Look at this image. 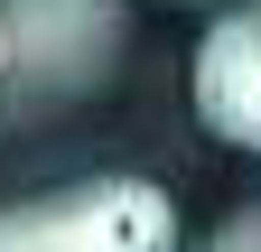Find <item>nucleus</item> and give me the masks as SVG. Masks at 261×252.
Wrapping results in <instances>:
<instances>
[{"mask_svg": "<svg viewBox=\"0 0 261 252\" xmlns=\"http://www.w3.org/2000/svg\"><path fill=\"white\" fill-rule=\"evenodd\" d=\"M0 28L28 93H93L121 56V0H0Z\"/></svg>", "mask_w": 261, "mask_h": 252, "instance_id": "nucleus-2", "label": "nucleus"}, {"mask_svg": "<svg viewBox=\"0 0 261 252\" xmlns=\"http://www.w3.org/2000/svg\"><path fill=\"white\" fill-rule=\"evenodd\" d=\"M177 10H196V0H177Z\"/></svg>", "mask_w": 261, "mask_h": 252, "instance_id": "nucleus-6", "label": "nucleus"}, {"mask_svg": "<svg viewBox=\"0 0 261 252\" xmlns=\"http://www.w3.org/2000/svg\"><path fill=\"white\" fill-rule=\"evenodd\" d=\"M205 252H261V215H233V224H224Z\"/></svg>", "mask_w": 261, "mask_h": 252, "instance_id": "nucleus-4", "label": "nucleus"}, {"mask_svg": "<svg viewBox=\"0 0 261 252\" xmlns=\"http://www.w3.org/2000/svg\"><path fill=\"white\" fill-rule=\"evenodd\" d=\"M0 84H10V28H0Z\"/></svg>", "mask_w": 261, "mask_h": 252, "instance_id": "nucleus-5", "label": "nucleus"}, {"mask_svg": "<svg viewBox=\"0 0 261 252\" xmlns=\"http://www.w3.org/2000/svg\"><path fill=\"white\" fill-rule=\"evenodd\" d=\"M187 103L224 149H252L261 159V0L252 10H224L187 56Z\"/></svg>", "mask_w": 261, "mask_h": 252, "instance_id": "nucleus-3", "label": "nucleus"}, {"mask_svg": "<svg viewBox=\"0 0 261 252\" xmlns=\"http://www.w3.org/2000/svg\"><path fill=\"white\" fill-rule=\"evenodd\" d=\"M0 252H177V196L159 178H75L0 206Z\"/></svg>", "mask_w": 261, "mask_h": 252, "instance_id": "nucleus-1", "label": "nucleus"}]
</instances>
